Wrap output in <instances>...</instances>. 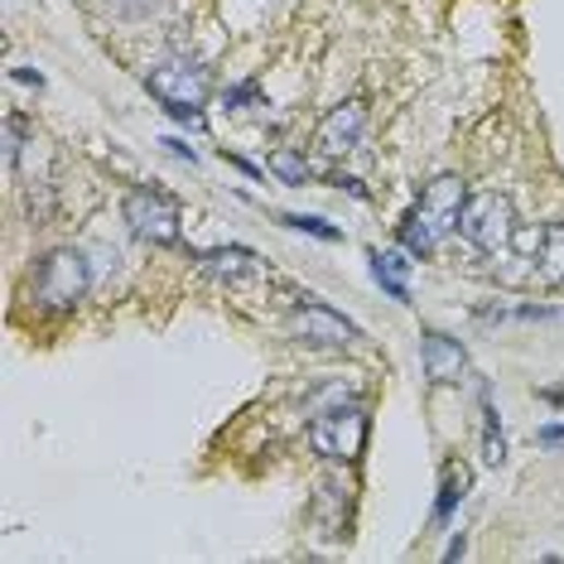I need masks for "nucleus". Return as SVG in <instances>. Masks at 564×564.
Segmentation results:
<instances>
[{
	"instance_id": "nucleus-13",
	"label": "nucleus",
	"mask_w": 564,
	"mask_h": 564,
	"mask_svg": "<svg viewBox=\"0 0 564 564\" xmlns=\"http://www.w3.org/2000/svg\"><path fill=\"white\" fill-rule=\"evenodd\" d=\"M468 498V468H444V482H439V502H434V522H449L454 506Z\"/></svg>"
},
{
	"instance_id": "nucleus-2",
	"label": "nucleus",
	"mask_w": 564,
	"mask_h": 564,
	"mask_svg": "<svg viewBox=\"0 0 564 564\" xmlns=\"http://www.w3.org/2000/svg\"><path fill=\"white\" fill-rule=\"evenodd\" d=\"M309 444L329 464H357L367 449V410L357 401L333 405V410H314L309 420Z\"/></svg>"
},
{
	"instance_id": "nucleus-6",
	"label": "nucleus",
	"mask_w": 564,
	"mask_h": 564,
	"mask_svg": "<svg viewBox=\"0 0 564 564\" xmlns=\"http://www.w3.org/2000/svg\"><path fill=\"white\" fill-rule=\"evenodd\" d=\"M145 93L155 101H164V107H203L212 93V77L194 59H169L145 73Z\"/></svg>"
},
{
	"instance_id": "nucleus-20",
	"label": "nucleus",
	"mask_w": 564,
	"mask_h": 564,
	"mask_svg": "<svg viewBox=\"0 0 564 564\" xmlns=\"http://www.w3.org/2000/svg\"><path fill=\"white\" fill-rule=\"evenodd\" d=\"M160 145H169V155H179V160H188V164H194V160H198V155H194V150H188V145H184V140H174V135H169V140H160Z\"/></svg>"
},
{
	"instance_id": "nucleus-4",
	"label": "nucleus",
	"mask_w": 564,
	"mask_h": 564,
	"mask_svg": "<svg viewBox=\"0 0 564 564\" xmlns=\"http://www.w3.org/2000/svg\"><path fill=\"white\" fill-rule=\"evenodd\" d=\"M87 295V261L73 246H59V252L39 256L34 266V299L44 309H73L77 299Z\"/></svg>"
},
{
	"instance_id": "nucleus-5",
	"label": "nucleus",
	"mask_w": 564,
	"mask_h": 564,
	"mask_svg": "<svg viewBox=\"0 0 564 564\" xmlns=\"http://www.w3.org/2000/svg\"><path fill=\"white\" fill-rule=\"evenodd\" d=\"M458 232L468 236L478 252H506L516 242V208L506 194H468Z\"/></svg>"
},
{
	"instance_id": "nucleus-14",
	"label": "nucleus",
	"mask_w": 564,
	"mask_h": 564,
	"mask_svg": "<svg viewBox=\"0 0 564 564\" xmlns=\"http://www.w3.org/2000/svg\"><path fill=\"white\" fill-rule=\"evenodd\" d=\"M270 174H275L280 184L299 188V184H309V179H314V164L304 160L299 150H275V155H270Z\"/></svg>"
},
{
	"instance_id": "nucleus-15",
	"label": "nucleus",
	"mask_w": 564,
	"mask_h": 564,
	"mask_svg": "<svg viewBox=\"0 0 564 564\" xmlns=\"http://www.w3.org/2000/svg\"><path fill=\"white\" fill-rule=\"evenodd\" d=\"M482 415H488V420H482V458H488V464H502V458H506V444H502L498 405H492V401H482Z\"/></svg>"
},
{
	"instance_id": "nucleus-18",
	"label": "nucleus",
	"mask_w": 564,
	"mask_h": 564,
	"mask_svg": "<svg viewBox=\"0 0 564 564\" xmlns=\"http://www.w3.org/2000/svg\"><path fill=\"white\" fill-rule=\"evenodd\" d=\"M256 97H261V93H256V83H242V87H232V93H228L232 107H242V101H256Z\"/></svg>"
},
{
	"instance_id": "nucleus-3",
	"label": "nucleus",
	"mask_w": 564,
	"mask_h": 564,
	"mask_svg": "<svg viewBox=\"0 0 564 564\" xmlns=\"http://www.w3.org/2000/svg\"><path fill=\"white\" fill-rule=\"evenodd\" d=\"M121 212H126L131 232L140 236V242H150V246H174L179 232H184V208H179V198L169 194V188H160V184L131 188L126 203H121Z\"/></svg>"
},
{
	"instance_id": "nucleus-19",
	"label": "nucleus",
	"mask_w": 564,
	"mask_h": 564,
	"mask_svg": "<svg viewBox=\"0 0 564 564\" xmlns=\"http://www.w3.org/2000/svg\"><path fill=\"white\" fill-rule=\"evenodd\" d=\"M333 184H338V188H347V194H353V198H367V188L357 184L353 174H333Z\"/></svg>"
},
{
	"instance_id": "nucleus-8",
	"label": "nucleus",
	"mask_w": 564,
	"mask_h": 564,
	"mask_svg": "<svg viewBox=\"0 0 564 564\" xmlns=\"http://www.w3.org/2000/svg\"><path fill=\"white\" fill-rule=\"evenodd\" d=\"M363 131H367V101L363 97H347V101H338L329 117L319 121L314 145H319L323 155H347V150L363 145Z\"/></svg>"
},
{
	"instance_id": "nucleus-11",
	"label": "nucleus",
	"mask_w": 564,
	"mask_h": 564,
	"mask_svg": "<svg viewBox=\"0 0 564 564\" xmlns=\"http://www.w3.org/2000/svg\"><path fill=\"white\" fill-rule=\"evenodd\" d=\"M371 280H377L381 290H387L396 304H410V285H405V275H410V261H405V252H371Z\"/></svg>"
},
{
	"instance_id": "nucleus-17",
	"label": "nucleus",
	"mask_w": 564,
	"mask_h": 564,
	"mask_svg": "<svg viewBox=\"0 0 564 564\" xmlns=\"http://www.w3.org/2000/svg\"><path fill=\"white\" fill-rule=\"evenodd\" d=\"M536 439H540L545 449H564V425H545V430H540Z\"/></svg>"
},
{
	"instance_id": "nucleus-9",
	"label": "nucleus",
	"mask_w": 564,
	"mask_h": 564,
	"mask_svg": "<svg viewBox=\"0 0 564 564\" xmlns=\"http://www.w3.org/2000/svg\"><path fill=\"white\" fill-rule=\"evenodd\" d=\"M420 363H425V377L430 387H454V381L468 377V353L458 338L439 333V329H425V343H420Z\"/></svg>"
},
{
	"instance_id": "nucleus-21",
	"label": "nucleus",
	"mask_w": 564,
	"mask_h": 564,
	"mask_svg": "<svg viewBox=\"0 0 564 564\" xmlns=\"http://www.w3.org/2000/svg\"><path fill=\"white\" fill-rule=\"evenodd\" d=\"M464 550H468V540H464V536H454V540H449V550H444V560H458Z\"/></svg>"
},
{
	"instance_id": "nucleus-12",
	"label": "nucleus",
	"mask_w": 564,
	"mask_h": 564,
	"mask_svg": "<svg viewBox=\"0 0 564 564\" xmlns=\"http://www.w3.org/2000/svg\"><path fill=\"white\" fill-rule=\"evenodd\" d=\"M540 280L545 285H564V222L540 232Z\"/></svg>"
},
{
	"instance_id": "nucleus-16",
	"label": "nucleus",
	"mask_w": 564,
	"mask_h": 564,
	"mask_svg": "<svg viewBox=\"0 0 564 564\" xmlns=\"http://www.w3.org/2000/svg\"><path fill=\"white\" fill-rule=\"evenodd\" d=\"M280 222L285 228H295L304 236H319V242H343V228H333V222H323V218H304V212H280Z\"/></svg>"
},
{
	"instance_id": "nucleus-7",
	"label": "nucleus",
	"mask_w": 564,
	"mask_h": 564,
	"mask_svg": "<svg viewBox=\"0 0 564 564\" xmlns=\"http://www.w3.org/2000/svg\"><path fill=\"white\" fill-rule=\"evenodd\" d=\"M290 333L304 338L309 347H347V343L363 338V329H357L347 314H338V309H329V304H319V299L295 304V309H290Z\"/></svg>"
},
{
	"instance_id": "nucleus-10",
	"label": "nucleus",
	"mask_w": 564,
	"mask_h": 564,
	"mask_svg": "<svg viewBox=\"0 0 564 564\" xmlns=\"http://www.w3.org/2000/svg\"><path fill=\"white\" fill-rule=\"evenodd\" d=\"M194 261L203 275L212 280H242V275H256L261 270V256L252 246H212V252H194Z\"/></svg>"
},
{
	"instance_id": "nucleus-1",
	"label": "nucleus",
	"mask_w": 564,
	"mask_h": 564,
	"mask_svg": "<svg viewBox=\"0 0 564 564\" xmlns=\"http://www.w3.org/2000/svg\"><path fill=\"white\" fill-rule=\"evenodd\" d=\"M464 203H468V184L458 174H439L430 188L420 194L410 212H405L401 222V246L410 256H434L439 242H444L449 232L458 228V218H464Z\"/></svg>"
}]
</instances>
